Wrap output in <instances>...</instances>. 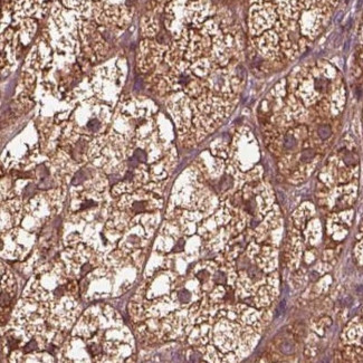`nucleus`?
Returning a JSON list of instances; mask_svg holds the SVG:
<instances>
[{
  "label": "nucleus",
  "instance_id": "1",
  "mask_svg": "<svg viewBox=\"0 0 363 363\" xmlns=\"http://www.w3.org/2000/svg\"><path fill=\"white\" fill-rule=\"evenodd\" d=\"M329 87V81L326 78H317L315 82V88L317 89L318 92L324 93Z\"/></svg>",
  "mask_w": 363,
  "mask_h": 363
},
{
  "label": "nucleus",
  "instance_id": "2",
  "mask_svg": "<svg viewBox=\"0 0 363 363\" xmlns=\"http://www.w3.org/2000/svg\"><path fill=\"white\" fill-rule=\"evenodd\" d=\"M343 161L345 162V164L347 165H354L357 163V158L355 154L352 152H345L343 155Z\"/></svg>",
  "mask_w": 363,
  "mask_h": 363
},
{
  "label": "nucleus",
  "instance_id": "3",
  "mask_svg": "<svg viewBox=\"0 0 363 363\" xmlns=\"http://www.w3.org/2000/svg\"><path fill=\"white\" fill-rule=\"evenodd\" d=\"M317 133H318V135H320V137H321V139L325 140V139H327L329 135H331V133H332V132H331V128H329V125H322V126H320V128H318Z\"/></svg>",
  "mask_w": 363,
  "mask_h": 363
},
{
  "label": "nucleus",
  "instance_id": "4",
  "mask_svg": "<svg viewBox=\"0 0 363 363\" xmlns=\"http://www.w3.org/2000/svg\"><path fill=\"white\" fill-rule=\"evenodd\" d=\"M285 148L288 149V150H290V149L294 148V145H295V139H294L293 135H290V134H288L287 137H285Z\"/></svg>",
  "mask_w": 363,
  "mask_h": 363
},
{
  "label": "nucleus",
  "instance_id": "5",
  "mask_svg": "<svg viewBox=\"0 0 363 363\" xmlns=\"http://www.w3.org/2000/svg\"><path fill=\"white\" fill-rule=\"evenodd\" d=\"M313 156H314V151L311 150V149H308V150H305L304 152H303V154H302V160L303 161H311V160L313 159Z\"/></svg>",
  "mask_w": 363,
  "mask_h": 363
},
{
  "label": "nucleus",
  "instance_id": "6",
  "mask_svg": "<svg viewBox=\"0 0 363 363\" xmlns=\"http://www.w3.org/2000/svg\"><path fill=\"white\" fill-rule=\"evenodd\" d=\"M282 351L284 352V353L289 354V353H292V352L294 351V346L290 343H288V342H285V343L282 345Z\"/></svg>",
  "mask_w": 363,
  "mask_h": 363
},
{
  "label": "nucleus",
  "instance_id": "7",
  "mask_svg": "<svg viewBox=\"0 0 363 363\" xmlns=\"http://www.w3.org/2000/svg\"><path fill=\"white\" fill-rule=\"evenodd\" d=\"M179 298H180V301H181V302H183V303L188 302L190 299L189 292H187V290H181V292L179 293Z\"/></svg>",
  "mask_w": 363,
  "mask_h": 363
},
{
  "label": "nucleus",
  "instance_id": "8",
  "mask_svg": "<svg viewBox=\"0 0 363 363\" xmlns=\"http://www.w3.org/2000/svg\"><path fill=\"white\" fill-rule=\"evenodd\" d=\"M144 202H135V204H133V210L135 212H142L144 211L145 207H144Z\"/></svg>",
  "mask_w": 363,
  "mask_h": 363
},
{
  "label": "nucleus",
  "instance_id": "9",
  "mask_svg": "<svg viewBox=\"0 0 363 363\" xmlns=\"http://www.w3.org/2000/svg\"><path fill=\"white\" fill-rule=\"evenodd\" d=\"M87 126H88V128H91L92 131H95V130H97V128L100 126V124H98L97 121L93 120V121H91L88 124H87Z\"/></svg>",
  "mask_w": 363,
  "mask_h": 363
},
{
  "label": "nucleus",
  "instance_id": "10",
  "mask_svg": "<svg viewBox=\"0 0 363 363\" xmlns=\"http://www.w3.org/2000/svg\"><path fill=\"white\" fill-rule=\"evenodd\" d=\"M36 346H37L36 341H35V340H34V341H30V342H29V343L27 344V346L25 347V351H26V352H29V351H31V350H35V347H36Z\"/></svg>",
  "mask_w": 363,
  "mask_h": 363
}]
</instances>
